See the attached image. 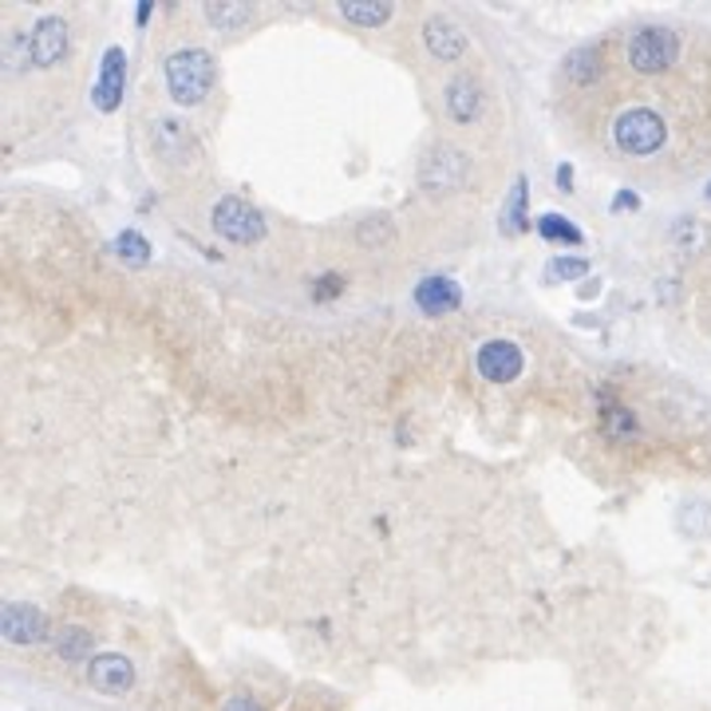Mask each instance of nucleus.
<instances>
[{"mask_svg":"<svg viewBox=\"0 0 711 711\" xmlns=\"http://www.w3.org/2000/svg\"><path fill=\"white\" fill-rule=\"evenodd\" d=\"M340 12H344V21L364 24V28H380L392 21V4H383V0H344Z\"/></svg>","mask_w":711,"mask_h":711,"instance_id":"obj_15","label":"nucleus"},{"mask_svg":"<svg viewBox=\"0 0 711 711\" xmlns=\"http://www.w3.org/2000/svg\"><path fill=\"white\" fill-rule=\"evenodd\" d=\"M88 680L91 688L107 691V696H123L135 684V664L127 657H119V652H99L88 664Z\"/></svg>","mask_w":711,"mask_h":711,"instance_id":"obj_9","label":"nucleus"},{"mask_svg":"<svg viewBox=\"0 0 711 711\" xmlns=\"http://www.w3.org/2000/svg\"><path fill=\"white\" fill-rule=\"evenodd\" d=\"M163 76L170 99L182 103V107H194L214 88V55L202 52V48H178V52L166 55Z\"/></svg>","mask_w":711,"mask_h":711,"instance_id":"obj_1","label":"nucleus"},{"mask_svg":"<svg viewBox=\"0 0 711 711\" xmlns=\"http://www.w3.org/2000/svg\"><path fill=\"white\" fill-rule=\"evenodd\" d=\"M566 72H569V79H573V84H597V79H601V72H605L601 48H597V45L573 48V52H569V60H566Z\"/></svg>","mask_w":711,"mask_h":711,"instance_id":"obj_14","label":"nucleus"},{"mask_svg":"<svg viewBox=\"0 0 711 711\" xmlns=\"http://www.w3.org/2000/svg\"><path fill=\"white\" fill-rule=\"evenodd\" d=\"M206 16L214 28H226V33H233V28H245V24L257 16L253 12V4H206Z\"/></svg>","mask_w":711,"mask_h":711,"instance_id":"obj_17","label":"nucleus"},{"mask_svg":"<svg viewBox=\"0 0 711 711\" xmlns=\"http://www.w3.org/2000/svg\"><path fill=\"white\" fill-rule=\"evenodd\" d=\"M479 364V376L491 383H510L518 372H522V348L510 344V340H486L474 356Z\"/></svg>","mask_w":711,"mask_h":711,"instance_id":"obj_8","label":"nucleus"},{"mask_svg":"<svg viewBox=\"0 0 711 711\" xmlns=\"http://www.w3.org/2000/svg\"><path fill=\"white\" fill-rule=\"evenodd\" d=\"M115 253H119L127 265H147V257H151V241L142 238L139 230H123L119 238H115Z\"/></svg>","mask_w":711,"mask_h":711,"instance_id":"obj_20","label":"nucleus"},{"mask_svg":"<svg viewBox=\"0 0 711 711\" xmlns=\"http://www.w3.org/2000/svg\"><path fill=\"white\" fill-rule=\"evenodd\" d=\"M226 711H262V708H257V700H250V696H233V700L226 703Z\"/></svg>","mask_w":711,"mask_h":711,"instance_id":"obj_25","label":"nucleus"},{"mask_svg":"<svg viewBox=\"0 0 711 711\" xmlns=\"http://www.w3.org/2000/svg\"><path fill=\"white\" fill-rule=\"evenodd\" d=\"M0 629H4V640H12V645H40V640H48V617L36 605L24 601L4 605Z\"/></svg>","mask_w":711,"mask_h":711,"instance_id":"obj_7","label":"nucleus"},{"mask_svg":"<svg viewBox=\"0 0 711 711\" xmlns=\"http://www.w3.org/2000/svg\"><path fill=\"white\" fill-rule=\"evenodd\" d=\"M613 139L624 154H657L668 139V127L652 107H629L613 123Z\"/></svg>","mask_w":711,"mask_h":711,"instance_id":"obj_2","label":"nucleus"},{"mask_svg":"<svg viewBox=\"0 0 711 711\" xmlns=\"http://www.w3.org/2000/svg\"><path fill=\"white\" fill-rule=\"evenodd\" d=\"M462 175H467V154H459L455 147H435V151L423 158V166H419V182H423V190H431V194L455 190L462 182Z\"/></svg>","mask_w":711,"mask_h":711,"instance_id":"obj_6","label":"nucleus"},{"mask_svg":"<svg viewBox=\"0 0 711 711\" xmlns=\"http://www.w3.org/2000/svg\"><path fill=\"white\" fill-rule=\"evenodd\" d=\"M72 48V28L64 16H40L36 28L28 33V60L33 67H55Z\"/></svg>","mask_w":711,"mask_h":711,"instance_id":"obj_5","label":"nucleus"},{"mask_svg":"<svg viewBox=\"0 0 711 711\" xmlns=\"http://www.w3.org/2000/svg\"><path fill=\"white\" fill-rule=\"evenodd\" d=\"M443 103H447V115L455 123H474L482 115V88L471 72H459L450 79L447 91H443Z\"/></svg>","mask_w":711,"mask_h":711,"instance_id":"obj_10","label":"nucleus"},{"mask_svg":"<svg viewBox=\"0 0 711 711\" xmlns=\"http://www.w3.org/2000/svg\"><path fill=\"white\" fill-rule=\"evenodd\" d=\"M210 226L221 233V238L238 241V245H253V241L265 238V218L245 202V198H221L214 214H210Z\"/></svg>","mask_w":711,"mask_h":711,"instance_id":"obj_4","label":"nucleus"},{"mask_svg":"<svg viewBox=\"0 0 711 711\" xmlns=\"http://www.w3.org/2000/svg\"><path fill=\"white\" fill-rule=\"evenodd\" d=\"M459 301H462V289L450 277H423L416 284V305L423 308L427 317H443L450 308H459Z\"/></svg>","mask_w":711,"mask_h":711,"instance_id":"obj_13","label":"nucleus"},{"mask_svg":"<svg viewBox=\"0 0 711 711\" xmlns=\"http://www.w3.org/2000/svg\"><path fill=\"white\" fill-rule=\"evenodd\" d=\"M672 241H676L680 250H688V253H700L703 245H708V230H703V221H696V218H684L672 230Z\"/></svg>","mask_w":711,"mask_h":711,"instance_id":"obj_21","label":"nucleus"},{"mask_svg":"<svg viewBox=\"0 0 711 711\" xmlns=\"http://www.w3.org/2000/svg\"><path fill=\"white\" fill-rule=\"evenodd\" d=\"M708 198H711V182H708Z\"/></svg>","mask_w":711,"mask_h":711,"instance_id":"obj_27","label":"nucleus"},{"mask_svg":"<svg viewBox=\"0 0 711 711\" xmlns=\"http://www.w3.org/2000/svg\"><path fill=\"white\" fill-rule=\"evenodd\" d=\"M601 423H605V431H609V435H613V439H621V435H633V431H636V419L629 416V411H624V407H613V411H609V416H605Z\"/></svg>","mask_w":711,"mask_h":711,"instance_id":"obj_22","label":"nucleus"},{"mask_svg":"<svg viewBox=\"0 0 711 711\" xmlns=\"http://www.w3.org/2000/svg\"><path fill=\"white\" fill-rule=\"evenodd\" d=\"M680 55V36L672 28H660V24H648L640 33H633L629 40V64L645 76H657V72H668L676 64Z\"/></svg>","mask_w":711,"mask_h":711,"instance_id":"obj_3","label":"nucleus"},{"mask_svg":"<svg viewBox=\"0 0 711 711\" xmlns=\"http://www.w3.org/2000/svg\"><path fill=\"white\" fill-rule=\"evenodd\" d=\"M423 45L427 52L435 55V60H459L462 52H467V36H462V28L450 16H431V21L423 24Z\"/></svg>","mask_w":711,"mask_h":711,"instance_id":"obj_12","label":"nucleus"},{"mask_svg":"<svg viewBox=\"0 0 711 711\" xmlns=\"http://www.w3.org/2000/svg\"><path fill=\"white\" fill-rule=\"evenodd\" d=\"M55 652H60L64 660H72V664L88 660L91 657V633L88 629H79V624H67V629L55 633Z\"/></svg>","mask_w":711,"mask_h":711,"instance_id":"obj_16","label":"nucleus"},{"mask_svg":"<svg viewBox=\"0 0 711 711\" xmlns=\"http://www.w3.org/2000/svg\"><path fill=\"white\" fill-rule=\"evenodd\" d=\"M127 55H123V48H107V55H103V67H99V79H96V107L99 111H115L123 99V84H127Z\"/></svg>","mask_w":711,"mask_h":711,"instance_id":"obj_11","label":"nucleus"},{"mask_svg":"<svg viewBox=\"0 0 711 711\" xmlns=\"http://www.w3.org/2000/svg\"><path fill=\"white\" fill-rule=\"evenodd\" d=\"M340 289H344V277L329 274V277H320V281L313 284V296H317V301H332V296H340Z\"/></svg>","mask_w":711,"mask_h":711,"instance_id":"obj_24","label":"nucleus"},{"mask_svg":"<svg viewBox=\"0 0 711 711\" xmlns=\"http://www.w3.org/2000/svg\"><path fill=\"white\" fill-rule=\"evenodd\" d=\"M585 269H589V262H585V257H558V262L549 265V281H561V277H581L585 274Z\"/></svg>","mask_w":711,"mask_h":711,"instance_id":"obj_23","label":"nucleus"},{"mask_svg":"<svg viewBox=\"0 0 711 711\" xmlns=\"http://www.w3.org/2000/svg\"><path fill=\"white\" fill-rule=\"evenodd\" d=\"M537 233H542L546 241H561V245H577V241H581L577 226H573L569 218H561V214H542Z\"/></svg>","mask_w":711,"mask_h":711,"instance_id":"obj_19","label":"nucleus"},{"mask_svg":"<svg viewBox=\"0 0 711 711\" xmlns=\"http://www.w3.org/2000/svg\"><path fill=\"white\" fill-rule=\"evenodd\" d=\"M569 182H573V170H569V166H561V170H558V187H569Z\"/></svg>","mask_w":711,"mask_h":711,"instance_id":"obj_26","label":"nucleus"},{"mask_svg":"<svg viewBox=\"0 0 711 711\" xmlns=\"http://www.w3.org/2000/svg\"><path fill=\"white\" fill-rule=\"evenodd\" d=\"M503 230L506 233H522L525 230V178H518L510 198L503 206Z\"/></svg>","mask_w":711,"mask_h":711,"instance_id":"obj_18","label":"nucleus"}]
</instances>
